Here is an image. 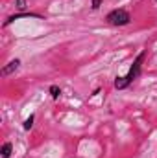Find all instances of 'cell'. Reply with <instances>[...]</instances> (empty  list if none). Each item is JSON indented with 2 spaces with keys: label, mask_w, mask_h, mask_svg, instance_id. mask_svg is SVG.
Returning <instances> with one entry per match:
<instances>
[{
  "label": "cell",
  "mask_w": 157,
  "mask_h": 158,
  "mask_svg": "<svg viewBox=\"0 0 157 158\" xmlns=\"http://www.w3.org/2000/svg\"><path fill=\"white\" fill-rule=\"evenodd\" d=\"M19 19H41L39 13H17V15H11L6 22H4V26H9L11 22H15V20H19Z\"/></svg>",
  "instance_id": "cell-4"
},
{
  "label": "cell",
  "mask_w": 157,
  "mask_h": 158,
  "mask_svg": "<svg viewBox=\"0 0 157 158\" xmlns=\"http://www.w3.org/2000/svg\"><path fill=\"white\" fill-rule=\"evenodd\" d=\"M154 2H157V0H154Z\"/></svg>",
  "instance_id": "cell-10"
},
{
  "label": "cell",
  "mask_w": 157,
  "mask_h": 158,
  "mask_svg": "<svg viewBox=\"0 0 157 158\" xmlns=\"http://www.w3.org/2000/svg\"><path fill=\"white\" fill-rule=\"evenodd\" d=\"M26 2H28V0H15V7H17V9H24V7H26Z\"/></svg>",
  "instance_id": "cell-8"
},
{
  "label": "cell",
  "mask_w": 157,
  "mask_h": 158,
  "mask_svg": "<svg viewBox=\"0 0 157 158\" xmlns=\"http://www.w3.org/2000/svg\"><path fill=\"white\" fill-rule=\"evenodd\" d=\"M102 6V0H92V9H100Z\"/></svg>",
  "instance_id": "cell-9"
},
{
  "label": "cell",
  "mask_w": 157,
  "mask_h": 158,
  "mask_svg": "<svg viewBox=\"0 0 157 158\" xmlns=\"http://www.w3.org/2000/svg\"><path fill=\"white\" fill-rule=\"evenodd\" d=\"M19 66H20V59H13V61H9V63L2 68L0 76H2V77H7V76H11L13 72H17V70H19Z\"/></svg>",
  "instance_id": "cell-3"
},
{
  "label": "cell",
  "mask_w": 157,
  "mask_h": 158,
  "mask_svg": "<svg viewBox=\"0 0 157 158\" xmlns=\"http://www.w3.org/2000/svg\"><path fill=\"white\" fill-rule=\"evenodd\" d=\"M105 20H107V24H111V26H128V24L131 22V15H129L126 9H113V11L107 13Z\"/></svg>",
  "instance_id": "cell-2"
},
{
  "label": "cell",
  "mask_w": 157,
  "mask_h": 158,
  "mask_svg": "<svg viewBox=\"0 0 157 158\" xmlns=\"http://www.w3.org/2000/svg\"><path fill=\"white\" fill-rule=\"evenodd\" d=\"M48 92H50V96H52V99H59V96H61V88H59L57 85H52Z\"/></svg>",
  "instance_id": "cell-6"
},
{
  "label": "cell",
  "mask_w": 157,
  "mask_h": 158,
  "mask_svg": "<svg viewBox=\"0 0 157 158\" xmlns=\"http://www.w3.org/2000/svg\"><path fill=\"white\" fill-rule=\"evenodd\" d=\"M34 119H35L34 114H30V118H26V121H24V129H26V131H30V129L34 127Z\"/></svg>",
  "instance_id": "cell-7"
},
{
  "label": "cell",
  "mask_w": 157,
  "mask_h": 158,
  "mask_svg": "<svg viewBox=\"0 0 157 158\" xmlns=\"http://www.w3.org/2000/svg\"><path fill=\"white\" fill-rule=\"evenodd\" d=\"M144 57H146V50H142V52L137 55V59L133 61V64H131V68H129V72H128L126 76L115 79V88H117V90H124V88H128L135 79L141 76V68H142V61H144Z\"/></svg>",
  "instance_id": "cell-1"
},
{
  "label": "cell",
  "mask_w": 157,
  "mask_h": 158,
  "mask_svg": "<svg viewBox=\"0 0 157 158\" xmlns=\"http://www.w3.org/2000/svg\"><path fill=\"white\" fill-rule=\"evenodd\" d=\"M11 149H13V145H11L9 142H6V143L2 145V151H0V153H2V158H9L11 156Z\"/></svg>",
  "instance_id": "cell-5"
}]
</instances>
